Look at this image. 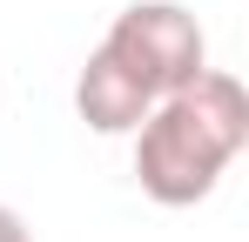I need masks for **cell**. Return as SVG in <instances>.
Masks as SVG:
<instances>
[{"mask_svg":"<svg viewBox=\"0 0 249 242\" xmlns=\"http://www.w3.org/2000/svg\"><path fill=\"white\" fill-rule=\"evenodd\" d=\"M74 108H81V121L94 128V135H135L142 115H148L155 101H148V94H142V87H135V81L94 47L88 68H81V81H74Z\"/></svg>","mask_w":249,"mask_h":242,"instance_id":"3957f363","label":"cell"},{"mask_svg":"<svg viewBox=\"0 0 249 242\" xmlns=\"http://www.w3.org/2000/svg\"><path fill=\"white\" fill-rule=\"evenodd\" d=\"M243 148H249V94H243V81L202 68L189 87L162 94L142 115V128H135V182L162 208H189V202H202L222 182V168Z\"/></svg>","mask_w":249,"mask_h":242,"instance_id":"6da1fadb","label":"cell"},{"mask_svg":"<svg viewBox=\"0 0 249 242\" xmlns=\"http://www.w3.org/2000/svg\"><path fill=\"white\" fill-rule=\"evenodd\" d=\"M0 242H27V222H20L14 208H0Z\"/></svg>","mask_w":249,"mask_h":242,"instance_id":"277c9868","label":"cell"},{"mask_svg":"<svg viewBox=\"0 0 249 242\" xmlns=\"http://www.w3.org/2000/svg\"><path fill=\"white\" fill-rule=\"evenodd\" d=\"M101 54H108V61H115L148 101L189 87V81L209 68L202 27H196V14L175 7V0H135V7H122L115 27L101 34Z\"/></svg>","mask_w":249,"mask_h":242,"instance_id":"7a4b0ae2","label":"cell"}]
</instances>
